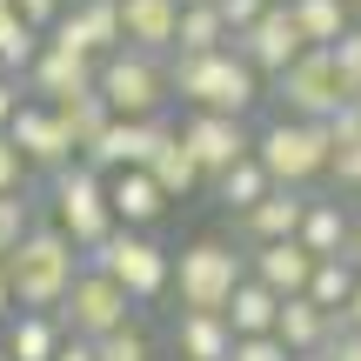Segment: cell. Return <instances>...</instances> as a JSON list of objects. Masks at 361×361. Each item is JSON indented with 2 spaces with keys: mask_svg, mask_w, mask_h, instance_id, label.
<instances>
[{
  "mask_svg": "<svg viewBox=\"0 0 361 361\" xmlns=\"http://www.w3.org/2000/svg\"><path fill=\"white\" fill-rule=\"evenodd\" d=\"M168 80L188 107H214V114H241L261 101V74L241 61V47H207V54H168Z\"/></svg>",
  "mask_w": 361,
  "mask_h": 361,
  "instance_id": "1",
  "label": "cell"
},
{
  "mask_svg": "<svg viewBox=\"0 0 361 361\" xmlns=\"http://www.w3.org/2000/svg\"><path fill=\"white\" fill-rule=\"evenodd\" d=\"M80 268H87V255H80V247L67 241L54 221H34V228H27V241L7 255L13 301H20V308H61V295L74 288Z\"/></svg>",
  "mask_w": 361,
  "mask_h": 361,
  "instance_id": "2",
  "label": "cell"
},
{
  "mask_svg": "<svg viewBox=\"0 0 361 361\" xmlns=\"http://www.w3.org/2000/svg\"><path fill=\"white\" fill-rule=\"evenodd\" d=\"M87 268L114 274V281L128 288L134 308H141V301H161L174 288V255L147 228H121V221H114V234H101V241L87 247Z\"/></svg>",
  "mask_w": 361,
  "mask_h": 361,
  "instance_id": "3",
  "label": "cell"
},
{
  "mask_svg": "<svg viewBox=\"0 0 361 361\" xmlns=\"http://www.w3.org/2000/svg\"><path fill=\"white\" fill-rule=\"evenodd\" d=\"M47 207H54V228L87 255L101 234H114V201H107V174L87 168V161H67V168L47 174Z\"/></svg>",
  "mask_w": 361,
  "mask_h": 361,
  "instance_id": "4",
  "label": "cell"
},
{
  "mask_svg": "<svg viewBox=\"0 0 361 361\" xmlns=\"http://www.w3.org/2000/svg\"><path fill=\"white\" fill-rule=\"evenodd\" d=\"M94 87H101V101L114 107V114H134V121L161 114V107L174 101L168 54H147V47H114V54H101Z\"/></svg>",
  "mask_w": 361,
  "mask_h": 361,
  "instance_id": "5",
  "label": "cell"
},
{
  "mask_svg": "<svg viewBox=\"0 0 361 361\" xmlns=\"http://www.w3.org/2000/svg\"><path fill=\"white\" fill-rule=\"evenodd\" d=\"M255 161L268 168L274 188H308V180L328 174V121H268V128L255 134Z\"/></svg>",
  "mask_w": 361,
  "mask_h": 361,
  "instance_id": "6",
  "label": "cell"
},
{
  "mask_svg": "<svg viewBox=\"0 0 361 361\" xmlns=\"http://www.w3.org/2000/svg\"><path fill=\"white\" fill-rule=\"evenodd\" d=\"M241 274H247V255H241V247H228V241H194V247H180V255H174V295H180V308L221 314L234 301V288H241Z\"/></svg>",
  "mask_w": 361,
  "mask_h": 361,
  "instance_id": "7",
  "label": "cell"
},
{
  "mask_svg": "<svg viewBox=\"0 0 361 361\" xmlns=\"http://www.w3.org/2000/svg\"><path fill=\"white\" fill-rule=\"evenodd\" d=\"M274 94H281V107L295 121H328V114H341V107L355 101L341 67H335V47H301L295 61L274 74Z\"/></svg>",
  "mask_w": 361,
  "mask_h": 361,
  "instance_id": "8",
  "label": "cell"
},
{
  "mask_svg": "<svg viewBox=\"0 0 361 361\" xmlns=\"http://www.w3.org/2000/svg\"><path fill=\"white\" fill-rule=\"evenodd\" d=\"M61 328L67 335H80V341H101V335H114L121 322H134V301H128V288L114 281V274H101V268H80L74 274V288L61 295Z\"/></svg>",
  "mask_w": 361,
  "mask_h": 361,
  "instance_id": "9",
  "label": "cell"
},
{
  "mask_svg": "<svg viewBox=\"0 0 361 361\" xmlns=\"http://www.w3.org/2000/svg\"><path fill=\"white\" fill-rule=\"evenodd\" d=\"M180 141H188V154L201 161V180H214L221 168H234L241 154H255V134H247L241 114H214V107H188V121H180Z\"/></svg>",
  "mask_w": 361,
  "mask_h": 361,
  "instance_id": "10",
  "label": "cell"
},
{
  "mask_svg": "<svg viewBox=\"0 0 361 361\" xmlns=\"http://www.w3.org/2000/svg\"><path fill=\"white\" fill-rule=\"evenodd\" d=\"M7 134H13V147L27 154L34 174H54V168H67V161H80V147H74V134H67V121H61L54 101H34V94H27Z\"/></svg>",
  "mask_w": 361,
  "mask_h": 361,
  "instance_id": "11",
  "label": "cell"
},
{
  "mask_svg": "<svg viewBox=\"0 0 361 361\" xmlns=\"http://www.w3.org/2000/svg\"><path fill=\"white\" fill-rule=\"evenodd\" d=\"M228 47H241V61L255 67V74H281V67L295 61L301 47H308V34L295 27L288 0H268V7H261V20H255V27H241Z\"/></svg>",
  "mask_w": 361,
  "mask_h": 361,
  "instance_id": "12",
  "label": "cell"
},
{
  "mask_svg": "<svg viewBox=\"0 0 361 361\" xmlns=\"http://www.w3.org/2000/svg\"><path fill=\"white\" fill-rule=\"evenodd\" d=\"M94 54H80V47H67V40H40L34 47V61H27V94H34V101H67V94H80V87H94Z\"/></svg>",
  "mask_w": 361,
  "mask_h": 361,
  "instance_id": "13",
  "label": "cell"
},
{
  "mask_svg": "<svg viewBox=\"0 0 361 361\" xmlns=\"http://www.w3.org/2000/svg\"><path fill=\"white\" fill-rule=\"evenodd\" d=\"M174 121L168 114H147V121H134V114H114L107 121V134L87 147V168H101V174H121V168H147V154H154V141L168 134Z\"/></svg>",
  "mask_w": 361,
  "mask_h": 361,
  "instance_id": "14",
  "label": "cell"
},
{
  "mask_svg": "<svg viewBox=\"0 0 361 361\" xmlns=\"http://www.w3.org/2000/svg\"><path fill=\"white\" fill-rule=\"evenodd\" d=\"M54 40H67V47H80V54H114V47H128L121 40V0H67V13L47 27Z\"/></svg>",
  "mask_w": 361,
  "mask_h": 361,
  "instance_id": "15",
  "label": "cell"
},
{
  "mask_svg": "<svg viewBox=\"0 0 361 361\" xmlns=\"http://www.w3.org/2000/svg\"><path fill=\"white\" fill-rule=\"evenodd\" d=\"M301 214H308V188H268L247 214H234V228H241L247 247H261V241H295V234H301Z\"/></svg>",
  "mask_w": 361,
  "mask_h": 361,
  "instance_id": "16",
  "label": "cell"
},
{
  "mask_svg": "<svg viewBox=\"0 0 361 361\" xmlns=\"http://www.w3.org/2000/svg\"><path fill=\"white\" fill-rule=\"evenodd\" d=\"M61 341H67V328H61L54 308H13L7 322H0V348L13 361H54Z\"/></svg>",
  "mask_w": 361,
  "mask_h": 361,
  "instance_id": "17",
  "label": "cell"
},
{
  "mask_svg": "<svg viewBox=\"0 0 361 361\" xmlns=\"http://www.w3.org/2000/svg\"><path fill=\"white\" fill-rule=\"evenodd\" d=\"M247 274L268 281L274 295H308V274H314V255L301 241H261L247 247Z\"/></svg>",
  "mask_w": 361,
  "mask_h": 361,
  "instance_id": "18",
  "label": "cell"
},
{
  "mask_svg": "<svg viewBox=\"0 0 361 361\" xmlns=\"http://www.w3.org/2000/svg\"><path fill=\"white\" fill-rule=\"evenodd\" d=\"M107 201H114V221H121V228H154V221L168 214V194L154 188V174H147V168L107 174Z\"/></svg>",
  "mask_w": 361,
  "mask_h": 361,
  "instance_id": "19",
  "label": "cell"
},
{
  "mask_svg": "<svg viewBox=\"0 0 361 361\" xmlns=\"http://www.w3.org/2000/svg\"><path fill=\"white\" fill-rule=\"evenodd\" d=\"M174 27H180V0H121V40L147 54H174Z\"/></svg>",
  "mask_w": 361,
  "mask_h": 361,
  "instance_id": "20",
  "label": "cell"
},
{
  "mask_svg": "<svg viewBox=\"0 0 361 361\" xmlns=\"http://www.w3.org/2000/svg\"><path fill=\"white\" fill-rule=\"evenodd\" d=\"M335 328H341V314L314 308L308 295H281V314H274V335L288 341V355H322Z\"/></svg>",
  "mask_w": 361,
  "mask_h": 361,
  "instance_id": "21",
  "label": "cell"
},
{
  "mask_svg": "<svg viewBox=\"0 0 361 361\" xmlns=\"http://www.w3.org/2000/svg\"><path fill=\"white\" fill-rule=\"evenodd\" d=\"M228 348H234L228 314L180 308V322H174V355H180V361H228Z\"/></svg>",
  "mask_w": 361,
  "mask_h": 361,
  "instance_id": "22",
  "label": "cell"
},
{
  "mask_svg": "<svg viewBox=\"0 0 361 361\" xmlns=\"http://www.w3.org/2000/svg\"><path fill=\"white\" fill-rule=\"evenodd\" d=\"M147 174H154V188L168 194V201H188V194L201 188V161L188 154L180 128H168V134L154 141V154H147Z\"/></svg>",
  "mask_w": 361,
  "mask_h": 361,
  "instance_id": "23",
  "label": "cell"
},
{
  "mask_svg": "<svg viewBox=\"0 0 361 361\" xmlns=\"http://www.w3.org/2000/svg\"><path fill=\"white\" fill-rule=\"evenodd\" d=\"M348 234H355V214H348V207H341V201H314V194H308V214H301V234H295V241L322 261V255H348Z\"/></svg>",
  "mask_w": 361,
  "mask_h": 361,
  "instance_id": "24",
  "label": "cell"
},
{
  "mask_svg": "<svg viewBox=\"0 0 361 361\" xmlns=\"http://www.w3.org/2000/svg\"><path fill=\"white\" fill-rule=\"evenodd\" d=\"M328 174H335V188L361 194V107L355 101L341 114H328Z\"/></svg>",
  "mask_w": 361,
  "mask_h": 361,
  "instance_id": "25",
  "label": "cell"
},
{
  "mask_svg": "<svg viewBox=\"0 0 361 361\" xmlns=\"http://www.w3.org/2000/svg\"><path fill=\"white\" fill-rule=\"evenodd\" d=\"M228 328L234 335H274V314H281V295H274L268 281H255V274H241V288H234L228 308Z\"/></svg>",
  "mask_w": 361,
  "mask_h": 361,
  "instance_id": "26",
  "label": "cell"
},
{
  "mask_svg": "<svg viewBox=\"0 0 361 361\" xmlns=\"http://www.w3.org/2000/svg\"><path fill=\"white\" fill-rule=\"evenodd\" d=\"M207 188H214V201L228 207V214H247V207H255L261 194L274 188V180H268V168H261L255 154H241V161H234V168H221L214 180H207Z\"/></svg>",
  "mask_w": 361,
  "mask_h": 361,
  "instance_id": "27",
  "label": "cell"
},
{
  "mask_svg": "<svg viewBox=\"0 0 361 361\" xmlns=\"http://www.w3.org/2000/svg\"><path fill=\"white\" fill-rule=\"evenodd\" d=\"M228 20H221L214 0H194V7H180V27H174V54H207V47H228Z\"/></svg>",
  "mask_w": 361,
  "mask_h": 361,
  "instance_id": "28",
  "label": "cell"
},
{
  "mask_svg": "<svg viewBox=\"0 0 361 361\" xmlns=\"http://www.w3.org/2000/svg\"><path fill=\"white\" fill-rule=\"evenodd\" d=\"M54 107H61V121H67V134H74L80 154H87V147L107 134V121H114V107L101 101V87H80V94H67V101H54Z\"/></svg>",
  "mask_w": 361,
  "mask_h": 361,
  "instance_id": "29",
  "label": "cell"
},
{
  "mask_svg": "<svg viewBox=\"0 0 361 361\" xmlns=\"http://www.w3.org/2000/svg\"><path fill=\"white\" fill-rule=\"evenodd\" d=\"M355 281H361V268L348 255H322L314 261V274H308V301L314 308H328V314H341L348 308V295H355Z\"/></svg>",
  "mask_w": 361,
  "mask_h": 361,
  "instance_id": "30",
  "label": "cell"
},
{
  "mask_svg": "<svg viewBox=\"0 0 361 361\" xmlns=\"http://www.w3.org/2000/svg\"><path fill=\"white\" fill-rule=\"evenodd\" d=\"M288 13H295V27L308 34V47H335L341 34H348V0H288Z\"/></svg>",
  "mask_w": 361,
  "mask_h": 361,
  "instance_id": "31",
  "label": "cell"
},
{
  "mask_svg": "<svg viewBox=\"0 0 361 361\" xmlns=\"http://www.w3.org/2000/svg\"><path fill=\"white\" fill-rule=\"evenodd\" d=\"M34 47H40V27L20 20V13H7V20H0V67H7V74H27Z\"/></svg>",
  "mask_w": 361,
  "mask_h": 361,
  "instance_id": "32",
  "label": "cell"
},
{
  "mask_svg": "<svg viewBox=\"0 0 361 361\" xmlns=\"http://www.w3.org/2000/svg\"><path fill=\"white\" fill-rule=\"evenodd\" d=\"M27 228H34V194H27V188L0 194V261L27 241Z\"/></svg>",
  "mask_w": 361,
  "mask_h": 361,
  "instance_id": "33",
  "label": "cell"
},
{
  "mask_svg": "<svg viewBox=\"0 0 361 361\" xmlns=\"http://www.w3.org/2000/svg\"><path fill=\"white\" fill-rule=\"evenodd\" d=\"M94 355H101V361H154V348H147V335L134 322H121L114 335H101V341H94Z\"/></svg>",
  "mask_w": 361,
  "mask_h": 361,
  "instance_id": "34",
  "label": "cell"
},
{
  "mask_svg": "<svg viewBox=\"0 0 361 361\" xmlns=\"http://www.w3.org/2000/svg\"><path fill=\"white\" fill-rule=\"evenodd\" d=\"M228 361H295V355H288V341H281V335H234Z\"/></svg>",
  "mask_w": 361,
  "mask_h": 361,
  "instance_id": "35",
  "label": "cell"
},
{
  "mask_svg": "<svg viewBox=\"0 0 361 361\" xmlns=\"http://www.w3.org/2000/svg\"><path fill=\"white\" fill-rule=\"evenodd\" d=\"M13 188H34V168H27V154L13 147V134L0 128V194H13Z\"/></svg>",
  "mask_w": 361,
  "mask_h": 361,
  "instance_id": "36",
  "label": "cell"
},
{
  "mask_svg": "<svg viewBox=\"0 0 361 361\" xmlns=\"http://www.w3.org/2000/svg\"><path fill=\"white\" fill-rule=\"evenodd\" d=\"M335 67L348 80V94H361V20H348V34L335 40Z\"/></svg>",
  "mask_w": 361,
  "mask_h": 361,
  "instance_id": "37",
  "label": "cell"
},
{
  "mask_svg": "<svg viewBox=\"0 0 361 361\" xmlns=\"http://www.w3.org/2000/svg\"><path fill=\"white\" fill-rule=\"evenodd\" d=\"M214 7H221V20H228V34H241V27L261 20V7H268V0H214Z\"/></svg>",
  "mask_w": 361,
  "mask_h": 361,
  "instance_id": "38",
  "label": "cell"
},
{
  "mask_svg": "<svg viewBox=\"0 0 361 361\" xmlns=\"http://www.w3.org/2000/svg\"><path fill=\"white\" fill-rule=\"evenodd\" d=\"M20 101H27V80L0 67V128H13V114H20Z\"/></svg>",
  "mask_w": 361,
  "mask_h": 361,
  "instance_id": "39",
  "label": "cell"
},
{
  "mask_svg": "<svg viewBox=\"0 0 361 361\" xmlns=\"http://www.w3.org/2000/svg\"><path fill=\"white\" fill-rule=\"evenodd\" d=\"M13 13H20V20H34L40 34H47V27L67 13V0H13Z\"/></svg>",
  "mask_w": 361,
  "mask_h": 361,
  "instance_id": "40",
  "label": "cell"
},
{
  "mask_svg": "<svg viewBox=\"0 0 361 361\" xmlns=\"http://www.w3.org/2000/svg\"><path fill=\"white\" fill-rule=\"evenodd\" d=\"M322 361H361V328H348V322H341L335 335H328V348H322Z\"/></svg>",
  "mask_w": 361,
  "mask_h": 361,
  "instance_id": "41",
  "label": "cell"
},
{
  "mask_svg": "<svg viewBox=\"0 0 361 361\" xmlns=\"http://www.w3.org/2000/svg\"><path fill=\"white\" fill-rule=\"evenodd\" d=\"M54 361H101V355H94V341H80V335H67L61 348H54Z\"/></svg>",
  "mask_w": 361,
  "mask_h": 361,
  "instance_id": "42",
  "label": "cell"
},
{
  "mask_svg": "<svg viewBox=\"0 0 361 361\" xmlns=\"http://www.w3.org/2000/svg\"><path fill=\"white\" fill-rule=\"evenodd\" d=\"M13 308H20V301H13V281H7V261H0V322H7Z\"/></svg>",
  "mask_w": 361,
  "mask_h": 361,
  "instance_id": "43",
  "label": "cell"
},
{
  "mask_svg": "<svg viewBox=\"0 0 361 361\" xmlns=\"http://www.w3.org/2000/svg\"><path fill=\"white\" fill-rule=\"evenodd\" d=\"M341 322H348V328H361V281H355V295H348V308H341Z\"/></svg>",
  "mask_w": 361,
  "mask_h": 361,
  "instance_id": "44",
  "label": "cell"
},
{
  "mask_svg": "<svg viewBox=\"0 0 361 361\" xmlns=\"http://www.w3.org/2000/svg\"><path fill=\"white\" fill-rule=\"evenodd\" d=\"M348 261L361 268V214H355V234H348Z\"/></svg>",
  "mask_w": 361,
  "mask_h": 361,
  "instance_id": "45",
  "label": "cell"
},
{
  "mask_svg": "<svg viewBox=\"0 0 361 361\" xmlns=\"http://www.w3.org/2000/svg\"><path fill=\"white\" fill-rule=\"evenodd\" d=\"M7 13H13V0H0V20H7Z\"/></svg>",
  "mask_w": 361,
  "mask_h": 361,
  "instance_id": "46",
  "label": "cell"
},
{
  "mask_svg": "<svg viewBox=\"0 0 361 361\" xmlns=\"http://www.w3.org/2000/svg\"><path fill=\"white\" fill-rule=\"evenodd\" d=\"M348 13H355V20H361V0H348Z\"/></svg>",
  "mask_w": 361,
  "mask_h": 361,
  "instance_id": "47",
  "label": "cell"
},
{
  "mask_svg": "<svg viewBox=\"0 0 361 361\" xmlns=\"http://www.w3.org/2000/svg\"><path fill=\"white\" fill-rule=\"evenodd\" d=\"M295 361H322V355H295Z\"/></svg>",
  "mask_w": 361,
  "mask_h": 361,
  "instance_id": "48",
  "label": "cell"
},
{
  "mask_svg": "<svg viewBox=\"0 0 361 361\" xmlns=\"http://www.w3.org/2000/svg\"><path fill=\"white\" fill-rule=\"evenodd\" d=\"M0 361H13V355H7V348H0Z\"/></svg>",
  "mask_w": 361,
  "mask_h": 361,
  "instance_id": "49",
  "label": "cell"
},
{
  "mask_svg": "<svg viewBox=\"0 0 361 361\" xmlns=\"http://www.w3.org/2000/svg\"><path fill=\"white\" fill-rule=\"evenodd\" d=\"M180 7H194V0H180Z\"/></svg>",
  "mask_w": 361,
  "mask_h": 361,
  "instance_id": "50",
  "label": "cell"
},
{
  "mask_svg": "<svg viewBox=\"0 0 361 361\" xmlns=\"http://www.w3.org/2000/svg\"><path fill=\"white\" fill-rule=\"evenodd\" d=\"M355 107H361V94H355Z\"/></svg>",
  "mask_w": 361,
  "mask_h": 361,
  "instance_id": "51",
  "label": "cell"
}]
</instances>
